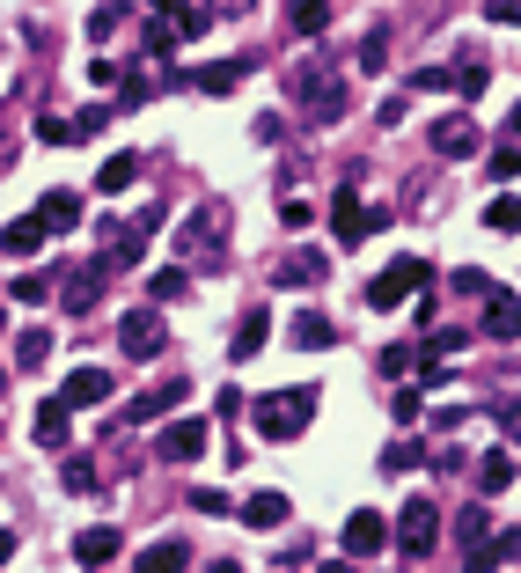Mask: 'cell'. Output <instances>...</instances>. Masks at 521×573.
Segmentation results:
<instances>
[{"label": "cell", "mask_w": 521, "mask_h": 573, "mask_svg": "<svg viewBox=\"0 0 521 573\" xmlns=\"http://www.w3.org/2000/svg\"><path fill=\"white\" fill-rule=\"evenodd\" d=\"M316 279H323V250H301L279 265V287H316Z\"/></svg>", "instance_id": "obj_26"}, {"label": "cell", "mask_w": 521, "mask_h": 573, "mask_svg": "<svg viewBox=\"0 0 521 573\" xmlns=\"http://www.w3.org/2000/svg\"><path fill=\"white\" fill-rule=\"evenodd\" d=\"M382 545H390V523H382L374 507H360V515H346V551H352V559H374Z\"/></svg>", "instance_id": "obj_10"}, {"label": "cell", "mask_w": 521, "mask_h": 573, "mask_svg": "<svg viewBox=\"0 0 521 573\" xmlns=\"http://www.w3.org/2000/svg\"><path fill=\"white\" fill-rule=\"evenodd\" d=\"M37 140H45V148H67V140H74V118H37Z\"/></svg>", "instance_id": "obj_34"}, {"label": "cell", "mask_w": 521, "mask_h": 573, "mask_svg": "<svg viewBox=\"0 0 521 573\" xmlns=\"http://www.w3.org/2000/svg\"><path fill=\"white\" fill-rule=\"evenodd\" d=\"M485 228H493V236H521V199H514V192L485 206Z\"/></svg>", "instance_id": "obj_29"}, {"label": "cell", "mask_w": 521, "mask_h": 573, "mask_svg": "<svg viewBox=\"0 0 521 573\" xmlns=\"http://www.w3.org/2000/svg\"><path fill=\"white\" fill-rule=\"evenodd\" d=\"M74 559H81V566H111V559H118V529H111V523L81 529V537H74Z\"/></svg>", "instance_id": "obj_16"}, {"label": "cell", "mask_w": 521, "mask_h": 573, "mask_svg": "<svg viewBox=\"0 0 521 573\" xmlns=\"http://www.w3.org/2000/svg\"><path fill=\"white\" fill-rule=\"evenodd\" d=\"M287 515H294V507H287V493H250V500H243V523H250V529H279Z\"/></svg>", "instance_id": "obj_22"}, {"label": "cell", "mask_w": 521, "mask_h": 573, "mask_svg": "<svg viewBox=\"0 0 521 573\" xmlns=\"http://www.w3.org/2000/svg\"><path fill=\"white\" fill-rule=\"evenodd\" d=\"M192 295V273H184V265H162V273L148 279V301H184Z\"/></svg>", "instance_id": "obj_27"}, {"label": "cell", "mask_w": 521, "mask_h": 573, "mask_svg": "<svg viewBox=\"0 0 521 573\" xmlns=\"http://www.w3.org/2000/svg\"><path fill=\"white\" fill-rule=\"evenodd\" d=\"M382 59H390V30H368V45H360V67L382 75Z\"/></svg>", "instance_id": "obj_33"}, {"label": "cell", "mask_w": 521, "mask_h": 573, "mask_svg": "<svg viewBox=\"0 0 521 573\" xmlns=\"http://www.w3.org/2000/svg\"><path fill=\"white\" fill-rule=\"evenodd\" d=\"M8 301L37 309V301H51V279H45V273H15V279H8Z\"/></svg>", "instance_id": "obj_28"}, {"label": "cell", "mask_w": 521, "mask_h": 573, "mask_svg": "<svg viewBox=\"0 0 521 573\" xmlns=\"http://www.w3.org/2000/svg\"><path fill=\"white\" fill-rule=\"evenodd\" d=\"M294 30H301V37L331 30V0H301V8H294Z\"/></svg>", "instance_id": "obj_31"}, {"label": "cell", "mask_w": 521, "mask_h": 573, "mask_svg": "<svg viewBox=\"0 0 521 573\" xmlns=\"http://www.w3.org/2000/svg\"><path fill=\"white\" fill-rule=\"evenodd\" d=\"M412 89H455V75H448V67H419V75H412Z\"/></svg>", "instance_id": "obj_41"}, {"label": "cell", "mask_w": 521, "mask_h": 573, "mask_svg": "<svg viewBox=\"0 0 521 573\" xmlns=\"http://www.w3.org/2000/svg\"><path fill=\"white\" fill-rule=\"evenodd\" d=\"M132 184H140V154H111V162H103V170H96V192H103V199H118V192H132Z\"/></svg>", "instance_id": "obj_15"}, {"label": "cell", "mask_w": 521, "mask_h": 573, "mask_svg": "<svg viewBox=\"0 0 521 573\" xmlns=\"http://www.w3.org/2000/svg\"><path fill=\"white\" fill-rule=\"evenodd\" d=\"M316 420V390H273V398H250V426L265 442H294Z\"/></svg>", "instance_id": "obj_1"}, {"label": "cell", "mask_w": 521, "mask_h": 573, "mask_svg": "<svg viewBox=\"0 0 521 573\" xmlns=\"http://www.w3.org/2000/svg\"><path fill=\"white\" fill-rule=\"evenodd\" d=\"M287 339H294L301 353H323L331 339H338V331H331V317H323V309H301L294 324H287Z\"/></svg>", "instance_id": "obj_18"}, {"label": "cell", "mask_w": 521, "mask_h": 573, "mask_svg": "<svg viewBox=\"0 0 521 573\" xmlns=\"http://www.w3.org/2000/svg\"><path fill=\"white\" fill-rule=\"evenodd\" d=\"M412 360H419V353H412V346H390V353H382V375H404V368H412Z\"/></svg>", "instance_id": "obj_43"}, {"label": "cell", "mask_w": 521, "mask_h": 573, "mask_svg": "<svg viewBox=\"0 0 521 573\" xmlns=\"http://www.w3.org/2000/svg\"><path fill=\"white\" fill-rule=\"evenodd\" d=\"M485 15L493 23H521V0H485Z\"/></svg>", "instance_id": "obj_44"}, {"label": "cell", "mask_w": 521, "mask_h": 573, "mask_svg": "<svg viewBox=\"0 0 521 573\" xmlns=\"http://www.w3.org/2000/svg\"><path fill=\"white\" fill-rule=\"evenodd\" d=\"M37 221H45V236H67V228L81 221V199L74 192H45V199H37Z\"/></svg>", "instance_id": "obj_17"}, {"label": "cell", "mask_w": 521, "mask_h": 573, "mask_svg": "<svg viewBox=\"0 0 521 573\" xmlns=\"http://www.w3.org/2000/svg\"><path fill=\"white\" fill-rule=\"evenodd\" d=\"M103 279H111V265L96 257V265H81V273H67V279H59V301H67L74 317H89V309L103 301Z\"/></svg>", "instance_id": "obj_8"}, {"label": "cell", "mask_w": 521, "mask_h": 573, "mask_svg": "<svg viewBox=\"0 0 521 573\" xmlns=\"http://www.w3.org/2000/svg\"><path fill=\"white\" fill-rule=\"evenodd\" d=\"M455 537H463V545H485V507H463V515H455Z\"/></svg>", "instance_id": "obj_36"}, {"label": "cell", "mask_w": 521, "mask_h": 573, "mask_svg": "<svg viewBox=\"0 0 521 573\" xmlns=\"http://www.w3.org/2000/svg\"><path fill=\"white\" fill-rule=\"evenodd\" d=\"M192 500H199V515H235V500H228V493H213V485H199Z\"/></svg>", "instance_id": "obj_38"}, {"label": "cell", "mask_w": 521, "mask_h": 573, "mask_svg": "<svg viewBox=\"0 0 521 573\" xmlns=\"http://www.w3.org/2000/svg\"><path fill=\"white\" fill-rule=\"evenodd\" d=\"M125 15H132V8H125V0H103L96 15H89V45H103V37H111V30H118Z\"/></svg>", "instance_id": "obj_30"}, {"label": "cell", "mask_w": 521, "mask_h": 573, "mask_svg": "<svg viewBox=\"0 0 521 573\" xmlns=\"http://www.w3.org/2000/svg\"><path fill=\"white\" fill-rule=\"evenodd\" d=\"M0 250H8V257H37V250H45V221H37V214H15V221L0 228Z\"/></svg>", "instance_id": "obj_13"}, {"label": "cell", "mask_w": 521, "mask_h": 573, "mask_svg": "<svg viewBox=\"0 0 521 573\" xmlns=\"http://www.w3.org/2000/svg\"><path fill=\"white\" fill-rule=\"evenodd\" d=\"M323 573H352V566H346V559H331V566H323Z\"/></svg>", "instance_id": "obj_46"}, {"label": "cell", "mask_w": 521, "mask_h": 573, "mask_svg": "<svg viewBox=\"0 0 521 573\" xmlns=\"http://www.w3.org/2000/svg\"><path fill=\"white\" fill-rule=\"evenodd\" d=\"M433 154H448V162H471V154H477V118L448 111V118L433 125Z\"/></svg>", "instance_id": "obj_9"}, {"label": "cell", "mask_w": 521, "mask_h": 573, "mask_svg": "<svg viewBox=\"0 0 521 573\" xmlns=\"http://www.w3.org/2000/svg\"><path fill=\"white\" fill-rule=\"evenodd\" d=\"M67 420H74V412H67V404L51 398V404H37V426H30V434H37L45 449H67Z\"/></svg>", "instance_id": "obj_24"}, {"label": "cell", "mask_w": 521, "mask_h": 573, "mask_svg": "<svg viewBox=\"0 0 521 573\" xmlns=\"http://www.w3.org/2000/svg\"><path fill=\"white\" fill-rule=\"evenodd\" d=\"M294 89H301V103H309V118H323V125H331V118H346V89H338L331 75L301 67V75H294Z\"/></svg>", "instance_id": "obj_6"}, {"label": "cell", "mask_w": 521, "mask_h": 573, "mask_svg": "<svg viewBox=\"0 0 521 573\" xmlns=\"http://www.w3.org/2000/svg\"><path fill=\"white\" fill-rule=\"evenodd\" d=\"M154 15H170L176 37H206V8H192V0H154Z\"/></svg>", "instance_id": "obj_25"}, {"label": "cell", "mask_w": 521, "mask_h": 573, "mask_svg": "<svg viewBox=\"0 0 521 573\" xmlns=\"http://www.w3.org/2000/svg\"><path fill=\"white\" fill-rule=\"evenodd\" d=\"M419 287H426V265H419V257H397L390 273H374V279H368V309H382V317H390V309H404V301L419 295Z\"/></svg>", "instance_id": "obj_2"}, {"label": "cell", "mask_w": 521, "mask_h": 573, "mask_svg": "<svg viewBox=\"0 0 521 573\" xmlns=\"http://www.w3.org/2000/svg\"><path fill=\"white\" fill-rule=\"evenodd\" d=\"M265 339H273V317H265V309H243V324H235V346H228V360H257V353H265Z\"/></svg>", "instance_id": "obj_14"}, {"label": "cell", "mask_w": 521, "mask_h": 573, "mask_svg": "<svg viewBox=\"0 0 521 573\" xmlns=\"http://www.w3.org/2000/svg\"><path fill=\"white\" fill-rule=\"evenodd\" d=\"M59 485H67V493H89V485H96V471H89V463H67V471H59Z\"/></svg>", "instance_id": "obj_39"}, {"label": "cell", "mask_w": 521, "mask_h": 573, "mask_svg": "<svg viewBox=\"0 0 521 573\" xmlns=\"http://www.w3.org/2000/svg\"><path fill=\"white\" fill-rule=\"evenodd\" d=\"M412 463H419V442H390L382 449V471H412Z\"/></svg>", "instance_id": "obj_35"}, {"label": "cell", "mask_w": 521, "mask_h": 573, "mask_svg": "<svg viewBox=\"0 0 521 573\" xmlns=\"http://www.w3.org/2000/svg\"><path fill=\"white\" fill-rule=\"evenodd\" d=\"M103 398H111V368H74V375H67V390H59V404H67V412L103 404Z\"/></svg>", "instance_id": "obj_11"}, {"label": "cell", "mask_w": 521, "mask_h": 573, "mask_svg": "<svg viewBox=\"0 0 521 573\" xmlns=\"http://www.w3.org/2000/svg\"><path fill=\"white\" fill-rule=\"evenodd\" d=\"M170 404H184V375H170L162 390H140V398L125 404V426H140V420H162Z\"/></svg>", "instance_id": "obj_12"}, {"label": "cell", "mask_w": 521, "mask_h": 573, "mask_svg": "<svg viewBox=\"0 0 521 573\" xmlns=\"http://www.w3.org/2000/svg\"><path fill=\"white\" fill-rule=\"evenodd\" d=\"M368 228H382V214H368V206H360V192H352V184H338V199H331V236H338V243H368Z\"/></svg>", "instance_id": "obj_4"}, {"label": "cell", "mask_w": 521, "mask_h": 573, "mask_svg": "<svg viewBox=\"0 0 521 573\" xmlns=\"http://www.w3.org/2000/svg\"><path fill=\"white\" fill-rule=\"evenodd\" d=\"M477 485H485V493H507V485H514V463H507V456H485V471H477Z\"/></svg>", "instance_id": "obj_32"}, {"label": "cell", "mask_w": 521, "mask_h": 573, "mask_svg": "<svg viewBox=\"0 0 521 573\" xmlns=\"http://www.w3.org/2000/svg\"><path fill=\"white\" fill-rule=\"evenodd\" d=\"M184 566H192V545L184 537H162V545L140 551V573H184Z\"/></svg>", "instance_id": "obj_19"}, {"label": "cell", "mask_w": 521, "mask_h": 573, "mask_svg": "<svg viewBox=\"0 0 521 573\" xmlns=\"http://www.w3.org/2000/svg\"><path fill=\"white\" fill-rule=\"evenodd\" d=\"M118 346L132 353V360H154V353L170 346V324H162L154 309H132V317H125V324H118Z\"/></svg>", "instance_id": "obj_5"}, {"label": "cell", "mask_w": 521, "mask_h": 573, "mask_svg": "<svg viewBox=\"0 0 521 573\" xmlns=\"http://www.w3.org/2000/svg\"><path fill=\"white\" fill-rule=\"evenodd\" d=\"M397 545L412 551V559H426V551L441 545V515H433V500H404V515H397Z\"/></svg>", "instance_id": "obj_3"}, {"label": "cell", "mask_w": 521, "mask_h": 573, "mask_svg": "<svg viewBox=\"0 0 521 573\" xmlns=\"http://www.w3.org/2000/svg\"><path fill=\"white\" fill-rule=\"evenodd\" d=\"M206 442H213V426H206V420H170L154 449L170 456V463H192V456H206Z\"/></svg>", "instance_id": "obj_7"}, {"label": "cell", "mask_w": 521, "mask_h": 573, "mask_svg": "<svg viewBox=\"0 0 521 573\" xmlns=\"http://www.w3.org/2000/svg\"><path fill=\"white\" fill-rule=\"evenodd\" d=\"M419 390H397V398H390V420H397V426H412V420H419Z\"/></svg>", "instance_id": "obj_37"}, {"label": "cell", "mask_w": 521, "mask_h": 573, "mask_svg": "<svg viewBox=\"0 0 521 573\" xmlns=\"http://www.w3.org/2000/svg\"><path fill=\"white\" fill-rule=\"evenodd\" d=\"M485 331L493 339H521V295H485Z\"/></svg>", "instance_id": "obj_20"}, {"label": "cell", "mask_w": 521, "mask_h": 573, "mask_svg": "<svg viewBox=\"0 0 521 573\" xmlns=\"http://www.w3.org/2000/svg\"><path fill=\"white\" fill-rule=\"evenodd\" d=\"M8 559H15V529L0 523V566H8Z\"/></svg>", "instance_id": "obj_45"}, {"label": "cell", "mask_w": 521, "mask_h": 573, "mask_svg": "<svg viewBox=\"0 0 521 573\" xmlns=\"http://www.w3.org/2000/svg\"><path fill=\"white\" fill-rule=\"evenodd\" d=\"M45 360H51V331H37V324H30V331H15V368H23V375H37Z\"/></svg>", "instance_id": "obj_23"}, {"label": "cell", "mask_w": 521, "mask_h": 573, "mask_svg": "<svg viewBox=\"0 0 521 573\" xmlns=\"http://www.w3.org/2000/svg\"><path fill=\"white\" fill-rule=\"evenodd\" d=\"M148 51H154V59H162V51H176V30H170V23H148Z\"/></svg>", "instance_id": "obj_42"}, {"label": "cell", "mask_w": 521, "mask_h": 573, "mask_svg": "<svg viewBox=\"0 0 521 573\" xmlns=\"http://www.w3.org/2000/svg\"><path fill=\"white\" fill-rule=\"evenodd\" d=\"M250 8H257V0H206V15H228V23H243Z\"/></svg>", "instance_id": "obj_40"}, {"label": "cell", "mask_w": 521, "mask_h": 573, "mask_svg": "<svg viewBox=\"0 0 521 573\" xmlns=\"http://www.w3.org/2000/svg\"><path fill=\"white\" fill-rule=\"evenodd\" d=\"M243 75H257V59H221V67H199L192 81H199L206 96H228V89H235Z\"/></svg>", "instance_id": "obj_21"}]
</instances>
